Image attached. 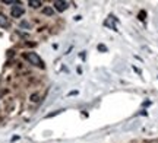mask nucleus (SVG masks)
Masks as SVG:
<instances>
[{
  "label": "nucleus",
  "instance_id": "f257e3e1",
  "mask_svg": "<svg viewBox=\"0 0 158 143\" xmlns=\"http://www.w3.org/2000/svg\"><path fill=\"white\" fill-rule=\"evenodd\" d=\"M23 57L27 58L31 64H34V66H37V67H40V69H44V62L40 58V56L37 54V53H25Z\"/></svg>",
  "mask_w": 158,
  "mask_h": 143
},
{
  "label": "nucleus",
  "instance_id": "f03ea898",
  "mask_svg": "<svg viewBox=\"0 0 158 143\" xmlns=\"http://www.w3.org/2000/svg\"><path fill=\"white\" fill-rule=\"evenodd\" d=\"M23 12H25V9H23L22 6L18 3L16 6H13V7H12L10 13H12V16H13V18H21L23 15Z\"/></svg>",
  "mask_w": 158,
  "mask_h": 143
},
{
  "label": "nucleus",
  "instance_id": "7ed1b4c3",
  "mask_svg": "<svg viewBox=\"0 0 158 143\" xmlns=\"http://www.w3.org/2000/svg\"><path fill=\"white\" fill-rule=\"evenodd\" d=\"M68 2H62V0H56L54 2V9L59 12H64L66 9H68Z\"/></svg>",
  "mask_w": 158,
  "mask_h": 143
},
{
  "label": "nucleus",
  "instance_id": "20e7f679",
  "mask_svg": "<svg viewBox=\"0 0 158 143\" xmlns=\"http://www.w3.org/2000/svg\"><path fill=\"white\" fill-rule=\"evenodd\" d=\"M0 26H9V22H7V18L5 16V15H2L0 13Z\"/></svg>",
  "mask_w": 158,
  "mask_h": 143
},
{
  "label": "nucleus",
  "instance_id": "39448f33",
  "mask_svg": "<svg viewBox=\"0 0 158 143\" xmlns=\"http://www.w3.org/2000/svg\"><path fill=\"white\" fill-rule=\"evenodd\" d=\"M28 5L31 6V7H34V9H37V7H40L41 6V2L40 0H29Z\"/></svg>",
  "mask_w": 158,
  "mask_h": 143
},
{
  "label": "nucleus",
  "instance_id": "423d86ee",
  "mask_svg": "<svg viewBox=\"0 0 158 143\" xmlns=\"http://www.w3.org/2000/svg\"><path fill=\"white\" fill-rule=\"evenodd\" d=\"M43 13H44V15H48V16H51V15L54 13V10H53L51 7H44V10H43Z\"/></svg>",
  "mask_w": 158,
  "mask_h": 143
},
{
  "label": "nucleus",
  "instance_id": "0eeeda50",
  "mask_svg": "<svg viewBox=\"0 0 158 143\" xmlns=\"http://www.w3.org/2000/svg\"><path fill=\"white\" fill-rule=\"evenodd\" d=\"M6 5H18V2H13V0H5Z\"/></svg>",
  "mask_w": 158,
  "mask_h": 143
},
{
  "label": "nucleus",
  "instance_id": "6e6552de",
  "mask_svg": "<svg viewBox=\"0 0 158 143\" xmlns=\"http://www.w3.org/2000/svg\"><path fill=\"white\" fill-rule=\"evenodd\" d=\"M139 19H141V21L145 19V12H141V13H139Z\"/></svg>",
  "mask_w": 158,
  "mask_h": 143
},
{
  "label": "nucleus",
  "instance_id": "1a4fd4ad",
  "mask_svg": "<svg viewBox=\"0 0 158 143\" xmlns=\"http://www.w3.org/2000/svg\"><path fill=\"white\" fill-rule=\"evenodd\" d=\"M21 26H22V28H29V23L28 22H22L21 23Z\"/></svg>",
  "mask_w": 158,
  "mask_h": 143
},
{
  "label": "nucleus",
  "instance_id": "9d476101",
  "mask_svg": "<svg viewBox=\"0 0 158 143\" xmlns=\"http://www.w3.org/2000/svg\"><path fill=\"white\" fill-rule=\"evenodd\" d=\"M98 50H102V51H106L107 48H106V47H104V46H98Z\"/></svg>",
  "mask_w": 158,
  "mask_h": 143
},
{
  "label": "nucleus",
  "instance_id": "9b49d317",
  "mask_svg": "<svg viewBox=\"0 0 158 143\" xmlns=\"http://www.w3.org/2000/svg\"><path fill=\"white\" fill-rule=\"evenodd\" d=\"M31 98H32V101H34V102H35V101H38V99H37V95H32Z\"/></svg>",
  "mask_w": 158,
  "mask_h": 143
}]
</instances>
